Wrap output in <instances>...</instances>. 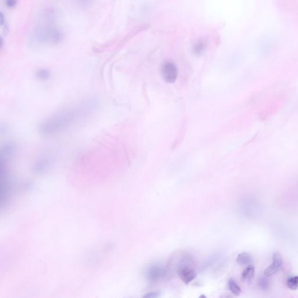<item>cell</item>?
<instances>
[{
  "label": "cell",
  "instance_id": "4",
  "mask_svg": "<svg viewBox=\"0 0 298 298\" xmlns=\"http://www.w3.org/2000/svg\"><path fill=\"white\" fill-rule=\"evenodd\" d=\"M282 265V259L281 254L276 252L274 253L273 255V263L272 264L267 267L264 271V275L267 277H270L274 274L281 268Z\"/></svg>",
  "mask_w": 298,
  "mask_h": 298
},
{
  "label": "cell",
  "instance_id": "5",
  "mask_svg": "<svg viewBox=\"0 0 298 298\" xmlns=\"http://www.w3.org/2000/svg\"><path fill=\"white\" fill-rule=\"evenodd\" d=\"M165 273V270L159 266L151 267L148 271V276L150 280L156 281L162 277Z\"/></svg>",
  "mask_w": 298,
  "mask_h": 298
},
{
  "label": "cell",
  "instance_id": "1",
  "mask_svg": "<svg viewBox=\"0 0 298 298\" xmlns=\"http://www.w3.org/2000/svg\"><path fill=\"white\" fill-rule=\"evenodd\" d=\"M99 107L94 98H87L65 107L47 118L40 124L39 132L43 136H53L78 125L92 117Z\"/></svg>",
  "mask_w": 298,
  "mask_h": 298
},
{
  "label": "cell",
  "instance_id": "10",
  "mask_svg": "<svg viewBox=\"0 0 298 298\" xmlns=\"http://www.w3.org/2000/svg\"><path fill=\"white\" fill-rule=\"evenodd\" d=\"M287 285L288 288L291 290L295 291L298 289V276H294L288 278L287 281Z\"/></svg>",
  "mask_w": 298,
  "mask_h": 298
},
{
  "label": "cell",
  "instance_id": "2",
  "mask_svg": "<svg viewBox=\"0 0 298 298\" xmlns=\"http://www.w3.org/2000/svg\"><path fill=\"white\" fill-rule=\"evenodd\" d=\"M161 72L164 81L168 83L175 82L178 76V69L175 64L170 61L162 64Z\"/></svg>",
  "mask_w": 298,
  "mask_h": 298
},
{
  "label": "cell",
  "instance_id": "13",
  "mask_svg": "<svg viewBox=\"0 0 298 298\" xmlns=\"http://www.w3.org/2000/svg\"><path fill=\"white\" fill-rule=\"evenodd\" d=\"M160 294L158 292H152L148 294H146L143 298H156L160 297Z\"/></svg>",
  "mask_w": 298,
  "mask_h": 298
},
{
  "label": "cell",
  "instance_id": "8",
  "mask_svg": "<svg viewBox=\"0 0 298 298\" xmlns=\"http://www.w3.org/2000/svg\"><path fill=\"white\" fill-rule=\"evenodd\" d=\"M228 286L231 292L235 296H239L242 292L241 288L237 284L233 278H230L228 280Z\"/></svg>",
  "mask_w": 298,
  "mask_h": 298
},
{
  "label": "cell",
  "instance_id": "15",
  "mask_svg": "<svg viewBox=\"0 0 298 298\" xmlns=\"http://www.w3.org/2000/svg\"><path fill=\"white\" fill-rule=\"evenodd\" d=\"M4 23V16H3V14L2 13H0V25L1 26L3 25Z\"/></svg>",
  "mask_w": 298,
  "mask_h": 298
},
{
  "label": "cell",
  "instance_id": "14",
  "mask_svg": "<svg viewBox=\"0 0 298 298\" xmlns=\"http://www.w3.org/2000/svg\"><path fill=\"white\" fill-rule=\"evenodd\" d=\"M5 3L8 8L12 9L15 7L17 3V0H5Z\"/></svg>",
  "mask_w": 298,
  "mask_h": 298
},
{
  "label": "cell",
  "instance_id": "3",
  "mask_svg": "<svg viewBox=\"0 0 298 298\" xmlns=\"http://www.w3.org/2000/svg\"><path fill=\"white\" fill-rule=\"evenodd\" d=\"M178 274L183 282L186 285L190 284L197 277L196 271L189 267H181L178 270Z\"/></svg>",
  "mask_w": 298,
  "mask_h": 298
},
{
  "label": "cell",
  "instance_id": "11",
  "mask_svg": "<svg viewBox=\"0 0 298 298\" xmlns=\"http://www.w3.org/2000/svg\"><path fill=\"white\" fill-rule=\"evenodd\" d=\"M206 43L203 41H199L193 47V51L197 55H200L203 53L206 48Z\"/></svg>",
  "mask_w": 298,
  "mask_h": 298
},
{
  "label": "cell",
  "instance_id": "7",
  "mask_svg": "<svg viewBox=\"0 0 298 298\" xmlns=\"http://www.w3.org/2000/svg\"><path fill=\"white\" fill-rule=\"evenodd\" d=\"M253 261V258L249 253L243 252L238 255L236 262L242 266H248L251 264Z\"/></svg>",
  "mask_w": 298,
  "mask_h": 298
},
{
  "label": "cell",
  "instance_id": "6",
  "mask_svg": "<svg viewBox=\"0 0 298 298\" xmlns=\"http://www.w3.org/2000/svg\"><path fill=\"white\" fill-rule=\"evenodd\" d=\"M255 266L252 264L248 265V266L245 268L244 271L242 273L241 278L242 281L248 283L250 282L255 276Z\"/></svg>",
  "mask_w": 298,
  "mask_h": 298
},
{
  "label": "cell",
  "instance_id": "16",
  "mask_svg": "<svg viewBox=\"0 0 298 298\" xmlns=\"http://www.w3.org/2000/svg\"><path fill=\"white\" fill-rule=\"evenodd\" d=\"M199 298H206V296H204V295H200V297H199Z\"/></svg>",
  "mask_w": 298,
  "mask_h": 298
},
{
  "label": "cell",
  "instance_id": "9",
  "mask_svg": "<svg viewBox=\"0 0 298 298\" xmlns=\"http://www.w3.org/2000/svg\"><path fill=\"white\" fill-rule=\"evenodd\" d=\"M266 277H262L259 278L258 281V285L260 288L263 291H267L269 289L270 286V283L269 279Z\"/></svg>",
  "mask_w": 298,
  "mask_h": 298
},
{
  "label": "cell",
  "instance_id": "17",
  "mask_svg": "<svg viewBox=\"0 0 298 298\" xmlns=\"http://www.w3.org/2000/svg\"><path fill=\"white\" fill-rule=\"evenodd\" d=\"M2 38H1V47H2Z\"/></svg>",
  "mask_w": 298,
  "mask_h": 298
},
{
  "label": "cell",
  "instance_id": "12",
  "mask_svg": "<svg viewBox=\"0 0 298 298\" xmlns=\"http://www.w3.org/2000/svg\"><path fill=\"white\" fill-rule=\"evenodd\" d=\"M37 76L42 80H46L50 76V73L47 69H40L37 72Z\"/></svg>",
  "mask_w": 298,
  "mask_h": 298
}]
</instances>
